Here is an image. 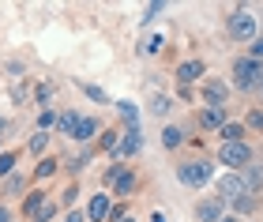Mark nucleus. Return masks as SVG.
<instances>
[{
	"mask_svg": "<svg viewBox=\"0 0 263 222\" xmlns=\"http://www.w3.org/2000/svg\"><path fill=\"white\" fill-rule=\"evenodd\" d=\"M49 128H57V109L53 106L38 113V132H49Z\"/></svg>",
	"mask_w": 263,
	"mask_h": 222,
	"instance_id": "29",
	"label": "nucleus"
},
{
	"mask_svg": "<svg viewBox=\"0 0 263 222\" xmlns=\"http://www.w3.org/2000/svg\"><path fill=\"white\" fill-rule=\"evenodd\" d=\"M136 189H139V173L128 166V170L121 173V177H117V184H113V196H117V200H128V196L136 192Z\"/></svg>",
	"mask_w": 263,
	"mask_h": 222,
	"instance_id": "12",
	"label": "nucleus"
},
{
	"mask_svg": "<svg viewBox=\"0 0 263 222\" xmlns=\"http://www.w3.org/2000/svg\"><path fill=\"white\" fill-rule=\"evenodd\" d=\"M121 222H136V215H124V218H121Z\"/></svg>",
	"mask_w": 263,
	"mask_h": 222,
	"instance_id": "42",
	"label": "nucleus"
},
{
	"mask_svg": "<svg viewBox=\"0 0 263 222\" xmlns=\"http://www.w3.org/2000/svg\"><path fill=\"white\" fill-rule=\"evenodd\" d=\"M83 90H87V98H90V102H102V106H109V95H105L102 87H94V83H83Z\"/></svg>",
	"mask_w": 263,
	"mask_h": 222,
	"instance_id": "32",
	"label": "nucleus"
},
{
	"mask_svg": "<svg viewBox=\"0 0 263 222\" xmlns=\"http://www.w3.org/2000/svg\"><path fill=\"white\" fill-rule=\"evenodd\" d=\"M211 177H214V162H207V158H188L177 166V181L184 189H203Z\"/></svg>",
	"mask_w": 263,
	"mask_h": 222,
	"instance_id": "3",
	"label": "nucleus"
},
{
	"mask_svg": "<svg viewBox=\"0 0 263 222\" xmlns=\"http://www.w3.org/2000/svg\"><path fill=\"white\" fill-rule=\"evenodd\" d=\"M49 200H53L49 192H42V189H30V192H27V200H23V215H27V218L34 222V218H38V211H42V207L49 203Z\"/></svg>",
	"mask_w": 263,
	"mask_h": 222,
	"instance_id": "13",
	"label": "nucleus"
},
{
	"mask_svg": "<svg viewBox=\"0 0 263 222\" xmlns=\"http://www.w3.org/2000/svg\"><path fill=\"white\" fill-rule=\"evenodd\" d=\"M34 98H38L42 109H49V98H53V83H38L34 87Z\"/></svg>",
	"mask_w": 263,
	"mask_h": 222,
	"instance_id": "30",
	"label": "nucleus"
},
{
	"mask_svg": "<svg viewBox=\"0 0 263 222\" xmlns=\"http://www.w3.org/2000/svg\"><path fill=\"white\" fill-rule=\"evenodd\" d=\"M79 121H83L79 109H61V113H57V132L71 139V136H76V128H79Z\"/></svg>",
	"mask_w": 263,
	"mask_h": 222,
	"instance_id": "14",
	"label": "nucleus"
},
{
	"mask_svg": "<svg viewBox=\"0 0 263 222\" xmlns=\"http://www.w3.org/2000/svg\"><path fill=\"white\" fill-rule=\"evenodd\" d=\"M61 222H87V211H76V207H71V211H64Z\"/></svg>",
	"mask_w": 263,
	"mask_h": 222,
	"instance_id": "37",
	"label": "nucleus"
},
{
	"mask_svg": "<svg viewBox=\"0 0 263 222\" xmlns=\"http://www.w3.org/2000/svg\"><path fill=\"white\" fill-rule=\"evenodd\" d=\"M8 132V121H4V117H0V136H4Z\"/></svg>",
	"mask_w": 263,
	"mask_h": 222,
	"instance_id": "40",
	"label": "nucleus"
},
{
	"mask_svg": "<svg viewBox=\"0 0 263 222\" xmlns=\"http://www.w3.org/2000/svg\"><path fill=\"white\" fill-rule=\"evenodd\" d=\"M230 207H233V215H237V218H241V215H256V211H259V196H256V192H248V196H241V200H233Z\"/></svg>",
	"mask_w": 263,
	"mask_h": 222,
	"instance_id": "21",
	"label": "nucleus"
},
{
	"mask_svg": "<svg viewBox=\"0 0 263 222\" xmlns=\"http://www.w3.org/2000/svg\"><path fill=\"white\" fill-rule=\"evenodd\" d=\"M230 83L226 79H203V87H199V95H203V106L207 109H222L226 102H230Z\"/></svg>",
	"mask_w": 263,
	"mask_h": 222,
	"instance_id": "6",
	"label": "nucleus"
},
{
	"mask_svg": "<svg viewBox=\"0 0 263 222\" xmlns=\"http://www.w3.org/2000/svg\"><path fill=\"white\" fill-rule=\"evenodd\" d=\"M139 151H143V132H139V128H124L121 147H117V158L113 162H128V158H136Z\"/></svg>",
	"mask_w": 263,
	"mask_h": 222,
	"instance_id": "8",
	"label": "nucleus"
},
{
	"mask_svg": "<svg viewBox=\"0 0 263 222\" xmlns=\"http://www.w3.org/2000/svg\"><path fill=\"white\" fill-rule=\"evenodd\" d=\"M222 222H241V218H237V215H226V218H222Z\"/></svg>",
	"mask_w": 263,
	"mask_h": 222,
	"instance_id": "41",
	"label": "nucleus"
},
{
	"mask_svg": "<svg viewBox=\"0 0 263 222\" xmlns=\"http://www.w3.org/2000/svg\"><path fill=\"white\" fill-rule=\"evenodd\" d=\"M203 76H207V64H203L199 57H188V61H181V64L173 68V79H177L181 87H192V83H199Z\"/></svg>",
	"mask_w": 263,
	"mask_h": 222,
	"instance_id": "7",
	"label": "nucleus"
},
{
	"mask_svg": "<svg viewBox=\"0 0 263 222\" xmlns=\"http://www.w3.org/2000/svg\"><path fill=\"white\" fill-rule=\"evenodd\" d=\"M230 87L241 90V95H252V90H259V79H263V64L252 61V57H237L233 68H230Z\"/></svg>",
	"mask_w": 263,
	"mask_h": 222,
	"instance_id": "1",
	"label": "nucleus"
},
{
	"mask_svg": "<svg viewBox=\"0 0 263 222\" xmlns=\"http://www.w3.org/2000/svg\"><path fill=\"white\" fill-rule=\"evenodd\" d=\"M256 95H259V98H263V79H259V90H256Z\"/></svg>",
	"mask_w": 263,
	"mask_h": 222,
	"instance_id": "43",
	"label": "nucleus"
},
{
	"mask_svg": "<svg viewBox=\"0 0 263 222\" xmlns=\"http://www.w3.org/2000/svg\"><path fill=\"white\" fill-rule=\"evenodd\" d=\"M196 121H199L203 132H218V128H222L226 121H230V109H226V106H222V109H207V106H203Z\"/></svg>",
	"mask_w": 263,
	"mask_h": 222,
	"instance_id": "11",
	"label": "nucleus"
},
{
	"mask_svg": "<svg viewBox=\"0 0 263 222\" xmlns=\"http://www.w3.org/2000/svg\"><path fill=\"white\" fill-rule=\"evenodd\" d=\"M245 57H252V61H259V64H263V34L248 42V53H245Z\"/></svg>",
	"mask_w": 263,
	"mask_h": 222,
	"instance_id": "34",
	"label": "nucleus"
},
{
	"mask_svg": "<svg viewBox=\"0 0 263 222\" xmlns=\"http://www.w3.org/2000/svg\"><path fill=\"white\" fill-rule=\"evenodd\" d=\"M241 139H248V128L241 121H226L218 128V143H241Z\"/></svg>",
	"mask_w": 263,
	"mask_h": 222,
	"instance_id": "15",
	"label": "nucleus"
},
{
	"mask_svg": "<svg viewBox=\"0 0 263 222\" xmlns=\"http://www.w3.org/2000/svg\"><path fill=\"white\" fill-rule=\"evenodd\" d=\"M94 136H98V121H94V117H83V121H79V128H76V136H71V139H76V143H90Z\"/></svg>",
	"mask_w": 263,
	"mask_h": 222,
	"instance_id": "22",
	"label": "nucleus"
},
{
	"mask_svg": "<svg viewBox=\"0 0 263 222\" xmlns=\"http://www.w3.org/2000/svg\"><path fill=\"white\" fill-rule=\"evenodd\" d=\"M154 117H158V121H162V117H170V109H173V98L170 95H151V106H147Z\"/></svg>",
	"mask_w": 263,
	"mask_h": 222,
	"instance_id": "24",
	"label": "nucleus"
},
{
	"mask_svg": "<svg viewBox=\"0 0 263 222\" xmlns=\"http://www.w3.org/2000/svg\"><path fill=\"white\" fill-rule=\"evenodd\" d=\"M124 170H128V162H109V166L102 170V189H113V184H117V177H121Z\"/></svg>",
	"mask_w": 263,
	"mask_h": 222,
	"instance_id": "25",
	"label": "nucleus"
},
{
	"mask_svg": "<svg viewBox=\"0 0 263 222\" xmlns=\"http://www.w3.org/2000/svg\"><path fill=\"white\" fill-rule=\"evenodd\" d=\"M218 166H226L230 173H241L245 166H252V143H218Z\"/></svg>",
	"mask_w": 263,
	"mask_h": 222,
	"instance_id": "4",
	"label": "nucleus"
},
{
	"mask_svg": "<svg viewBox=\"0 0 263 222\" xmlns=\"http://www.w3.org/2000/svg\"><path fill=\"white\" fill-rule=\"evenodd\" d=\"M162 11H165V4H162V0H151V4L143 8V23H151L154 15H162Z\"/></svg>",
	"mask_w": 263,
	"mask_h": 222,
	"instance_id": "35",
	"label": "nucleus"
},
{
	"mask_svg": "<svg viewBox=\"0 0 263 222\" xmlns=\"http://www.w3.org/2000/svg\"><path fill=\"white\" fill-rule=\"evenodd\" d=\"M109 211H113V196L98 189V196H90V207H87V222H109Z\"/></svg>",
	"mask_w": 263,
	"mask_h": 222,
	"instance_id": "10",
	"label": "nucleus"
},
{
	"mask_svg": "<svg viewBox=\"0 0 263 222\" xmlns=\"http://www.w3.org/2000/svg\"><path fill=\"white\" fill-rule=\"evenodd\" d=\"M76 196H79V184H76V181H68V189L61 192V203L68 207V211H71V203H76Z\"/></svg>",
	"mask_w": 263,
	"mask_h": 222,
	"instance_id": "33",
	"label": "nucleus"
},
{
	"mask_svg": "<svg viewBox=\"0 0 263 222\" xmlns=\"http://www.w3.org/2000/svg\"><path fill=\"white\" fill-rule=\"evenodd\" d=\"M165 49V34H151V38H147V45H143V53H162Z\"/></svg>",
	"mask_w": 263,
	"mask_h": 222,
	"instance_id": "31",
	"label": "nucleus"
},
{
	"mask_svg": "<svg viewBox=\"0 0 263 222\" xmlns=\"http://www.w3.org/2000/svg\"><path fill=\"white\" fill-rule=\"evenodd\" d=\"M27 192H30V177L15 170V173L4 181V196H27Z\"/></svg>",
	"mask_w": 263,
	"mask_h": 222,
	"instance_id": "18",
	"label": "nucleus"
},
{
	"mask_svg": "<svg viewBox=\"0 0 263 222\" xmlns=\"http://www.w3.org/2000/svg\"><path fill=\"white\" fill-rule=\"evenodd\" d=\"M64 162L61 158H53V155H45V158H38V166H34V173H30V181H49L57 170H61Z\"/></svg>",
	"mask_w": 263,
	"mask_h": 222,
	"instance_id": "16",
	"label": "nucleus"
},
{
	"mask_svg": "<svg viewBox=\"0 0 263 222\" xmlns=\"http://www.w3.org/2000/svg\"><path fill=\"white\" fill-rule=\"evenodd\" d=\"M226 38L230 42H252L259 38V15L248 8H233L230 19H226Z\"/></svg>",
	"mask_w": 263,
	"mask_h": 222,
	"instance_id": "2",
	"label": "nucleus"
},
{
	"mask_svg": "<svg viewBox=\"0 0 263 222\" xmlns=\"http://www.w3.org/2000/svg\"><path fill=\"white\" fill-rule=\"evenodd\" d=\"M15 162H19V151H0V181H8L11 173L19 170Z\"/></svg>",
	"mask_w": 263,
	"mask_h": 222,
	"instance_id": "23",
	"label": "nucleus"
},
{
	"mask_svg": "<svg viewBox=\"0 0 263 222\" xmlns=\"http://www.w3.org/2000/svg\"><path fill=\"white\" fill-rule=\"evenodd\" d=\"M214 196H218L222 203H233V200H241V196H248L245 177H241V173H230V170H226L222 177L214 181Z\"/></svg>",
	"mask_w": 263,
	"mask_h": 222,
	"instance_id": "5",
	"label": "nucleus"
},
{
	"mask_svg": "<svg viewBox=\"0 0 263 222\" xmlns=\"http://www.w3.org/2000/svg\"><path fill=\"white\" fill-rule=\"evenodd\" d=\"M53 215H57V200H49V203H45L42 211H38V218H34V222H49Z\"/></svg>",
	"mask_w": 263,
	"mask_h": 222,
	"instance_id": "36",
	"label": "nucleus"
},
{
	"mask_svg": "<svg viewBox=\"0 0 263 222\" xmlns=\"http://www.w3.org/2000/svg\"><path fill=\"white\" fill-rule=\"evenodd\" d=\"M241 177H245V189L259 196V189H263V166H256V162H252V166L241 170Z\"/></svg>",
	"mask_w": 263,
	"mask_h": 222,
	"instance_id": "20",
	"label": "nucleus"
},
{
	"mask_svg": "<svg viewBox=\"0 0 263 222\" xmlns=\"http://www.w3.org/2000/svg\"><path fill=\"white\" fill-rule=\"evenodd\" d=\"M259 34H263V23H259Z\"/></svg>",
	"mask_w": 263,
	"mask_h": 222,
	"instance_id": "44",
	"label": "nucleus"
},
{
	"mask_svg": "<svg viewBox=\"0 0 263 222\" xmlns=\"http://www.w3.org/2000/svg\"><path fill=\"white\" fill-rule=\"evenodd\" d=\"M226 218V203L218 196H203L196 203V222H222Z\"/></svg>",
	"mask_w": 263,
	"mask_h": 222,
	"instance_id": "9",
	"label": "nucleus"
},
{
	"mask_svg": "<svg viewBox=\"0 0 263 222\" xmlns=\"http://www.w3.org/2000/svg\"><path fill=\"white\" fill-rule=\"evenodd\" d=\"M184 139H188V132H184L181 124H165V128H162V147H165V151L184 147Z\"/></svg>",
	"mask_w": 263,
	"mask_h": 222,
	"instance_id": "17",
	"label": "nucleus"
},
{
	"mask_svg": "<svg viewBox=\"0 0 263 222\" xmlns=\"http://www.w3.org/2000/svg\"><path fill=\"white\" fill-rule=\"evenodd\" d=\"M241 124L248 128V132H256V136H263V106H252V109L245 113V121H241Z\"/></svg>",
	"mask_w": 263,
	"mask_h": 222,
	"instance_id": "26",
	"label": "nucleus"
},
{
	"mask_svg": "<svg viewBox=\"0 0 263 222\" xmlns=\"http://www.w3.org/2000/svg\"><path fill=\"white\" fill-rule=\"evenodd\" d=\"M151 222H170V218H165L162 211H154V215H151Z\"/></svg>",
	"mask_w": 263,
	"mask_h": 222,
	"instance_id": "39",
	"label": "nucleus"
},
{
	"mask_svg": "<svg viewBox=\"0 0 263 222\" xmlns=\"http://www.w3.org/2000/svg\"><path fill=\"white\" fill-rule=\"evenodd\" d=\"M117 113L128 121V128H139V106L136 102H117Z\"/></svg>",
	"mask_w": 263,
	"mask_h": 222,
	"instance_id": "28",
	"label": "nucleus"
},
{
	"mask_svg": "<svg viewBox=\"0 0 263 222\" xmlns=\"http://www.w3.org/2000/svg\"><path fill=\"white\" fill-rule=\"evenodd\" d=\"M0 222H11V207L8 203H0Z\"/></svg>",
	"mask_w": 263,
	"mask_h": 222,
	"instance_id": "38",
	"label": "nucleus"
},
{
	"mask_svg": "<svg viewBox=\"0 0 263 222\" xmlns=\"http://www.w3.org/2000/svg\"><path fill=\"white\" fill-rule=\"evenodd\" d=\"M121 136H124V128H105L102 139H98V147L105 151L109 158H117V147H121Z\"/></svg>",
	"mask_w": 263,
	"mask_h": 222,
	"instance_id": "19",
	"label": "nucleus"
},
{
	"mask_svg": "<svg viewBox=\"0 0 263 222\" xmlns=\"http://www.w3.org/2000/svg\"><path fill=\"white\" fill-rule=\"evenodd\" d=\"M49 139H53L49 132H34V136H30V143H27V151H30L34 158H45V147H49Z\"/></svg>",
	"mask_w": 263,
	"mask_h": 222,
	"instance_id": "27",
	"label": "nucleus"
}]
</instances>
